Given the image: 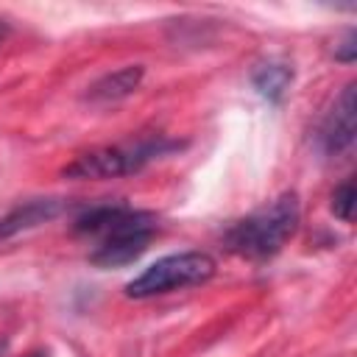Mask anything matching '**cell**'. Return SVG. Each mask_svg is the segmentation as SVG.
<instances>
[{"instance_id":"cell-1","label":"cell","mask_w":357,"mask_h":357,"mask_svg":"<svg viewBox=\"0 0 357 357\" xmlns=\"http://www.w3.org/2000/svg\"><path fill=\"white\" fill-rule=\"evenodd\" d=\"M298 218V198L293 192H284L268 206L231 223L223 234V245L226 251L245 259H268L282 251V245L296 234Z\"/></svg>"},{"instance_id":"cell-2","label":"cell","mask_w":357,"mask_h":357,"mask_svg":"<svg viewBox=\"0 0 357 357\" xmlns=\"http://www.w3.org/2000/svg\"><path fill=\"white\" fill-rule=\"evenodd\" d=\"M178 139H167L162 134L156 137H142L137 142L126 145H106V148H92L86 153H78L70 165L61 167L64 178H117L142 170L153 159H162L173 151H178Z\"/></svg>"},{"instance_id":"cell-3","label":"cell","mask_w":357,"mask_h":357,"mask_svg":"<svg viewBox=\"0 0 357 357\" xmlns=\"http://www.w3.org/2000/svg\"><path fill=\"white\" fill-rule=\"evenodd\" d=\"M215 271H218V265L206 251L167 254V257L156 259L153 265H148L139 276H134L126 284V296L128 298H151V296L173 293L181 287L204 284L215 276Z\"/></svg>"},{"instance_id":"cell-4","label":"cell","mask_w":357,"mask_h":357,"mask_svg":"<svg viewBox=\"0 0 357 357\" xmlns=\"http://www.w3.org/2000/svg\"><path fill=\"white\" fill-rule=\"evenodd\" d=\"M153 229H156V215L128 206L126 215L106 234H100V243L89 254V262L95 268H120L134 262L137 257L145 254Z\"/></svg>"},{"instance_id":"cell-5","label":"cell","mask_w":357,"mask_h":357,"mask_svg":"<svg viewBox=\"0 0 357 357\" xmlns=\"http://www.w3.org/2000/svg\"><path fill=\"white\" fill-rule=\"evenodd\" d=\"M354 81L343 86V92L335 98L332 109L326 112V117L321 120L318 128V145L326 156H340L346 148H351L354 142Z\"/></svg>"},{"instance_id":"cell-6","label":"cell","mask_w":357,"mask_h":357,"mask_svg":"<svg viewBox=\"0 0 357 357\" xmlns=\"http://www.w3.org/2000/svg\"><path fill=\"white\" fill-rule=\"evenodd\" d=\"M61 209H64L61 198H33V201H25V204L14 206L6 218H0V240L14 237L20 231H28V229H33L39 223H47Z\"/></svg>"},{"instance_id":"cell-7","label":"cell","mask_w":357,"mask_h":357,"mask_svg":"<svg viewBox=\"0 0 357 357\" xmlns=\"http://www.w3.org/2000/svg\"><path fill=\"white\" fill-rule=\"evenodd\" d=\"M142 75H145L142 64H131V67L106 73L103 78H98L95 84H89V89H86L84 98L89 103H114V100H123V98H128L142 84Z\"/></svg>"},{"instance_id":"cell-8","label":"cell","mask_w":357,"mask_h":357,"mask_svg":"<svg viewBox=\"0 0 357 357\" xmlns=\"http://www.w3.org/2000/svg\"><path fill=\"white\" fill-rule=\"evenodd\" d=\"M251 84L268 103H282L287 86L293 84V67L287 61H262L254 67Z\"/></svg>"},{"instance_id":"cell-9","label":"cell","mask_w":357,"mask_h":357,"mask_svg":"<svg viewBox=\"0 0 357 357\" xmlns=\"http://www.w3.org/2000/svg\"><path fill=\"white\" fill-rule=\"evenodd\" d=\"M126 209L128 206H123V204H98V206H89V209H84L73 220V231L75 234H86V237H100V234H106L126 215Z\"/></svg>"},{"instance_id":"cell-10","label":"cell","mask_w":357,"mask_h":357,"mask_svg":"<svg viewBox=\"0 0 357 357\" xmlns=\"http://www.w3.org/2000/svg\"><path fill=\"white\" fill-rule=\"evenodd\" d=\"M332 212L343 223H351V218H354V181L351 178L343 181L340 187H335V192H332Z\"/></svg>"},{"instance_id":"cell-11","label":"cell","mask_w":357,"mask_h":357,"mask_svg":"<svg viewBox=\"0 0 357 357\" xmlns=\"http://www.w3.org/2000/svg\"><path fill=\"white\" fill-rule=\"evenodd\" d=\"M335 59L343 61V64H351L357 59V33H354V28H349L343 33V39L335 45Z\"/></svg>"},{"instance_id":"cell-12","label":"cell","mask_w":357,"mask_h":357,"mask_svg":"<svg viewBox=\"0 0 357 357\" xmlns=\"http://www.w3.org/2000/svg\"><path fill=\"white\" fill-rule=\"evenodd\" d=\"M8 31H11V28H8V25H6V22H0V42H3V39H6V36H8Z\"/></svg>"},{"instance_id":"cell-13","label":"cell","mask_w":357,"mask_h":357,"mask_svg":"<svg viewBox=\"0 0 357 357\" xmlns=\"http://www.w3.org/2000/svg\"><path fill=\"white\" fill-rule=\"evenodd\" d=\"M28 357H45V354H39V351H33V354H28Z\"/></svg>"}]
</instances>
